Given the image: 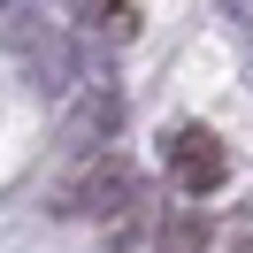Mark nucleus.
Segmentation results:
<instances>
[{"mask_svg": "<svg viewBox=\"0 0 253 253\" xmlns=\"http://www.w3.org/2000/svg\"><path fill=\"white\" fill-rule=\"evenodd\" d=\"M69 207H92V215H108V222H130V207H138V176H130L123 161H92V169L69 184Z\"/></svg>", "mask_w": 253, "mask_h": 253, "instance_id": "1", "label": "nucleus"}, {"mask_svg": "<svg viewBox=\"0 0 253 253\" xmlns=\"http://www.w3.org/2000/svg\"><path fill=\"white\" fill-rule=\"evenodd\" d=\"M169 176L176 184H192V192H207V184H222V146H215V130H176L169 138Z\"/></svg>", "mask_w": 253, "mask_h": 253, "instance_id": "2", "label": "nucleus"}, {"mask_svg": "<svg viewBox=\"0 0 253 253\" xmlns=\"http://www.w3.org/2000/svg\"><path fill=\"white\" fill-rule=\"evenodd\" d=\"M154 253H207V222H200V215H176L169 230H161Z\"/></svg>", "mask_w": 253, "mask_h": 253, "instance_id": "3", "label": "nucleus"}]
</instances>
